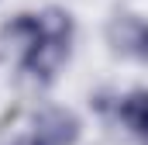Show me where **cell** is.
<instances>
[{
	"label": "cell",
	"instance_id": "cell-7",
	"mask_svg": "<svg viewBox=\"0 0 148 145\" xmlns=\"http://www.w3.org/2000/svg\"><path fill=\"white\" fill-rule=\"evenodd\" d=\"M17 145H35V138H31V135H28V138H24V142H17Z\"/></svg>",
	"mask_w": 148,
	"mask_h": 145
},
{
	"label": "cell",
	"instance_id": "cell-3",
	"mask_svg": "<svg viewBox=\"0 0 148 145\" xmlns=\"http://www.w3.org/2000/svg\"><path fill=\"white\" fill-rule=\"evenodd\" d=\"M145 21L138 14H114L110 24H107V41L117 55H138V45L145 35Z\"/></svg>",
	"mask_w": 148,
	"mask_h": 145
},
{
	"label": "cell",
	"instance_id": "cell-2",
	"mask_svg": "<svg viewBox=\"0 0 148 145\" xmlns=\"http://www.w3.org/2000/svg\"><path fill=\"white\" fill-rule=\"evenodd\" d=\"M79 131H83V124L69 107H48L35 117L31 138H35V145H76Z\"/></svg>",
	"mask_w": 148,
	"mask_h": 145
},
{
	"label": "cell",
	"instance_id": "cell-5",
	"mask_svg": "<svg viewBox=\"0 0 148 145\" xmlns=\"http://www.w3.org/2000/svg\"><path fill=\"white\" fill-rule=\"evenodd\" d=\"M117 114H121V121H124L134 135L148 138V90H131V93L117 104Z\"/></svg>",
	"mask_w": 148,
	"mask_h": 145
},
{
	"label": "cell",
	"instance_id": "cell-6",
	"mask_svg": "<svg viewBox=\"0 0 148 145\" xmlns=\"http://www.w3.org/2000/svg\"><path fill=\"white\" fill-rule=\"evenodd\" d=\"M138 59L148 62V28H145V35H141V45H138Z\"/></svg>",
	"mask_w": 148,
	"mask_h": 145
},
{
	"label": "cell",
	"instance_id": "cell-1",
	"mask_svg": "<svg viewBox=\"0 0 148 145\" xmlns=\"http://www.w3.org/2000/svg\"><path fill=\"white\" fill-rule=\"evenodd\" d=\"M69 48H73L69 38L41 35V38H38V45H31V48L21 55V66H24V72H31L35 79L48 83V79H55V72L69 62Z\"/></svg>",
	"mask_w": 148,
	"mask_h": 145
},
{
	"label": "cell",
	"instance_id": "cell-4",
	"mask_svg": "<svg viewBox=\"0 0 148 145\" xmlns=\"http://www.w3.org/2000/svg\"><path fill=\"white\" fill-rule=\"evenodd\" d=\"M0 38L3 41H10V45H17L21 48V55L38 45V38H41V24H38V14H17V17H10L3 28H0Z\"/></svg>",
	"mask_w": 148,
	"mask_h": 145
}]
</instances>
